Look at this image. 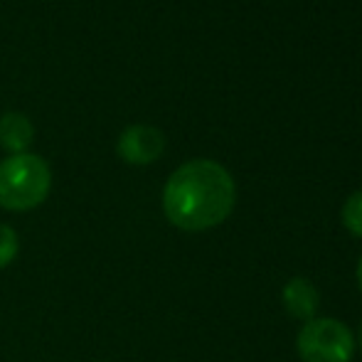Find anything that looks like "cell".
Wrapping results in <instances>:
<instances>
[{
	"instance_id": "obj_8",
	"label": "cell",
	"mask_w": 362,
	"mask_h": 362,
	"mask_svg": "<svg viewBox=\"0 0 362 362\" xmlns=\"http://www.w3.org/2000/svg\"><path fill=\"white\" fill-rule=\"evenodd\" d=\"M20 254V234L10 224L0 222V272L8 269Z\"/></svg>"
},
{
	"instance_id": "obj_10",
	"label": "cell",
	"mask_w": 362,
	"mask_h": 362,
	"mask_svg": "<svg viewBox=\"0 0 362 362\" xmlns=\"http://www.w3.org/2000/svg\"><path fill=\"white\" fill-rule=\"evenodd\" d=\"M355 345L362 350V323H360V330H358V338H355Z\"/></svg>"
},
{
	"instance_id": "obj_3",
	"label": "cell",
	"mask_w": 362,
	"mask_h": 362,
	"mask_svg": "<svg viewBox=\"0 0 362 362\" xmlns=\"http://www.w3.org/2000/svg\"><path fill=\"white\" fill-rule=\"evenodd\" d=\"M355 335L343 320L315 315L300 325L296 350L303 362H350L355 355Z\"/></svg>"
},
{
	"instance_id": "obj_6",
	"label": "cell",
	"mask_w": 362,
	"mask_h": 362,
	"mask_svg": "<svg viewBox=\"0 0 362 362\" xmlns=\"http://www.w3.org/2000/svg\"><path fill=\"white\" fill-rule=\"evenodd\" d=\"M35 141V126L20 111H8L0 116V148L8 151L10 156L28 153Z\"/></svg>"
},
{
	"instance_id": "obj_5",
	"label": "cell",
	"mask_w": 362,
	"mask_h": 362,
	"mask_svg": "<svg viewBox=\"0 0 362 362\" xmlns=\"http://www.w3.org/2000/svg\"><path fill=\"white\" fill-rule=\"evenodd\" d=\"M281 300L288 315H293L296 320H303V323L313 320L320 308L318 288L313 286V281L303 276H293L291 281H286V286L281 291Z\"/></svg>"
},
{
	"instance_id": "obj_7",
	"label": "cell",
	"mask_w": 362,
	"mask_h": 362,
	"mask_svg": "<svg viewBox=\"0 0 362 362\" xmlns=\"http://www.w3.org/2000/svg\"><path fill=\"white\" fill-rule=\"evenodd\" d=\"M340 219H343V227L348 229L350 234L362 239V190L353 192V195L345 200Z\"/></svg>"
},
{
	"instance_id": "obj_4",
	"label": "cell",
	"mask_w": 362,
	"mask_h": 362,
	"mask_svg": "<svg viewBox=\"0 0 362 362\" xmlns=\"http://www.w3.org/2000/svg\"><path fill=\"white\" fill-rule=\"evenodd\" d=\"M165 151V136L160 129L148 124H134L121 131L116 141V153L129 165H151Z\"/></svg>"
},
{
	"instance_id": "obj_11",
	"label": "cell",
	"mask_w": 362,
	"mask_h": 362,
	"mask_svg": "<svg viewBox=\"0 0 362 362\" xmlns=\"http://www.w3.org/2000/svg\"><path fill=\"white\" fill-rule=\"evenodd\" d=\"M99 362H101V360H99Z\"/></svg>"
},
{
	"instance_id": "obj_9",
	"label": "cell",
	"mask_w": 362,
	"mask_h": 362,
	"mask_svg": "<svg viewBox=\"0 0 362 362\" xmlns=\"http://www.w3.org/2000/svg\"><path fill=\"white\" fill-rule=\"evenodd\" d=\"M355 276H358V286L362 291V257H360V262H358V269H355Z\"/></svg>"
},
{
	"instance_id": "obj_1",
	"label": "cell",
	"mask_w": 362,
	"mask_h": 362,
	"mask_svg": "<svg viewBox=\"0 0 362 362\" xmlns=\"http://www.w3.org/2000/svg\"><path fill=\"white\" fill-rule=\"evenodd\" d=\"M237 202L234 177L222 163L195 158L173 170L163 187V212L182 232H207L224 222Z\"/></svg>"
},
{
	"instance_id": "obj_2",
	"label": "cell",
	"mask_w": 362,
	"mask_h": 362,
	"mask_svg": "<svg viewBox=\"0 0 362 362\" xmlns=\"http://www.w3.org/2000/svg\"><path fill=\"white\" fill-rule=\"evenodd\" d=\"M52 170L45 158L18 153L0 160V207L8 212H30L47 200Z\"/></svg>"
}]
</instances>
